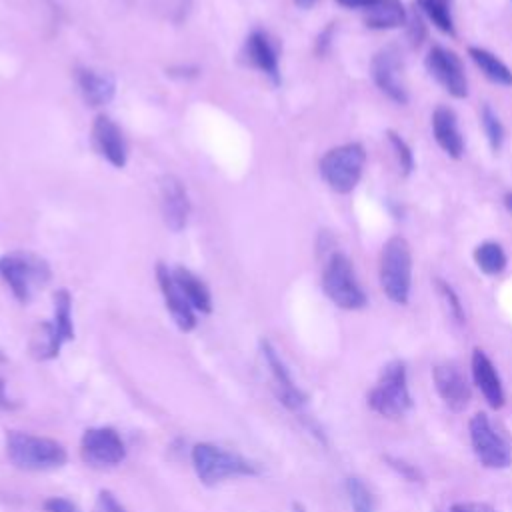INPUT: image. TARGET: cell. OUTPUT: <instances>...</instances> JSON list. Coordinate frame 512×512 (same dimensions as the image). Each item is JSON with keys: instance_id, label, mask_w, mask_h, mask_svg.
I'll return each mask as SVG.
<instances>
[{"instance_id": "obj_38", "label": "cell", "mask_w": 512, "mask_h": 512, "mask_svg": "<svg viewBox=\"0 0 512 512\" xmlns=\"http://www.w3.org/2000/svg\"><path fill=\"white\" fill-rule=\"evenodd\" d=\"M316 2H318V0H294V4H296L298 8H304V10L312 8Z\"/></svg>"}, {"instance_id": "obj_26", "label": "cell", "mask_w": 512, "mask_h": 512, "mask_svg": "<svg viewBox=\"0 0 512 512\" xmlns=\"http://www.w3.org/2000/svg\"><path fill=\"white\" fill-rule=\"evenodd\" d=\"M416 6L442 34L446 36L456 34L452 0H416Z\"/></svg>"}, {"instance_id": "obj_34", "label": "cell", "mask_w": 512, "mask_h": 512, "mask_svg": "<svg viewBox=\"0 0 512 512\" xmlns=\"http://www.w3.org/2000/svg\"><path fill=\"white\" fill-rule=\"evenodd\" d=\"M450 512H498L486 502H476V500H466V502H454L450 506Z\"/></svg>"}, {"instance_id": "obj_5", "label": "cell", "mask_w": 512, "mask_h": 512, "mask_svg": "<svg viewBox=\"0 0 512 512\" xmlns=\"http://www.w3.org/2000/svg\"><path fill=\"white\" fill-rule=\"evenodd\" d=\"M366 164V150L360 142H348L340 144L336 148H330L320 158V176L328 184L330 190L336 194H348L352 192L364 172Z\"/></svg>"}, {"instance_id": "obj_12", "label": "cell", "mask_w": 512, "mask_h": 512, "mask_svg": "<svg viewBox=\"0 0 512 512\" xmlns=\"http://www.w3.org/2000/svg\"><path fill=\"white\" fill-rule=\"evenodd\" d=\"M432 382L438 396L450 410L462 412L470 404V398H472L470 384L456 364L452 362L436 364L432 368Z\"/></svg>"}, {"instance_id": "obj_17", "label": "cell", "mask_w": 512, "mask_h": 512, "mask_svg": "<svg viewBox=\"0 0 512 512\" xmlns=\"http://www.w3.org/2000/svg\"><path fill=\"white\" fill-rule=\"evenodd\" d=\"M470 370H472V380L478 386V390L482 392L488 406L494 410L502 408L506 402L504 386H502V380H500V374H498L494 362L482 348L472 350Z\"/></svg>"}, {"instance_id": "obj_2", "label": "cell", "mask_w": 512, "mask_h": 512, "mask_svg": "<svg viewBox=\"0 0 512 512\" xmlns=\"http://www.w3.org/2000/svg\"><path fill=\"white\" fill-rule=\"evenodd\" d=\"M380 286L394 304H408L412 290V250L404 236H392L384 242L378 266Z\"/></svg>"}, {"instance_id": "obj_11", "label": "cell", "mask_w": 512, "mask_h": 512, "mask_svg": "<svg viewBox=\"0 0 512 512\" xmlns=\"http://www.w3.org/2000/svg\"><path fill=\"white\" fill-rule=\"evenodd\" d=\"M80 454L92 466H116L126 458V446L114 428L98 426L82 434Z\"/></svg>"}, {"instance_id": "obj_14", "label": "cell", "mask_w": 512, "mask_h": 512, "mask_svg": "<svg viewBox=\"0 0 512 512\" xmlns=\"http://www.w3.org/2000/svg\"><path fill=\"white\" fill-rule=\"evenodd\" d=\"M160 208L164 224L172 232L184 230L190 216V200L184 184L172 174H166L160 180Z\"/></svg>"}, {"instance_id": "obj_13", "label": "cell", "mask_w": 512, "mask_h": 512, "mask_svg": "<svg viewBox=\"0 0 512 512\" xmlns=\"http://www.w3.org/2000/svg\"><path fill=\"white\" fill-rule=\"evenodd\" d=\"M92 144L98 150V154L110 162L114 168H124L128 160V148L122 130L118 124L106 116L98 114L92 122Z\"/></svg>"}, {"instance_id": "obj_4", "label": "cell", "mask_w": 512, "mask_h": 512, "mask_svg": "<svg viewBox=\"0 0 512 512\" xmlns=\"http://www.w3.org/2000/svg\"><path fill=\"white\" fill-rule=\"evenodd\" d=\"M192 466L198 480L206 486H214L234 476H256L260 472L252 460L210 442L194 444Z\"/></svg>"}, {"instance_id": "obj_32", "label": "cell", "mask_w": 512, "mask_h": 512, "mask_svg": "<svg viewBox=\"0 0 512 512\" xmlns=\"http://www.w3.org/2000/svg\"><path fill=\"white\" fill-rule=\"evenodd\" d=\"M386 462H388L398 474H402L406 480H410V482H418V480H420V474H418V468H416V466H412V464H408V462H404V460H400V458H392V456H386Z\"/></svg>"}, {"instance_id": "obj_8", "label": "cell", "mask_w": 512, "mask_h": 512, "mask_svg": "<svg viewBox=\"0 0 512 512\" xmlns=\"http://www.w3.org/2000/svg\"><path fill=\"white\" fill-rule=\"evenodd\" d=\"M468 434L474 456L484 468L504 470L512 464V450L508 442L498 434V430L492 426L490 418L484 412H476L470 418Z\"/></svg>"}, {"instance_id": "obj_24", "label": "cell", "mask_w": 512, "mask_h": 512, "mask_svg": "<svg viewBox=\"0 0 512 512\" xmlns=\"http://www.w3.org/2000/svg\"><path fill=\"white\" fill-rule=\"evenodd\" d=\"M468 56L490 82L504 88L512 86V70L494 52L482 46H468Z\"/></svg>"}, {"instance_id": "obj_40", "label": "cell", "mask_w": 512, "mask_h": 512, "mask_svg": "<svg viewBox=\"0 0 512 512\" xmlns=\"http://www.w3.org/2000/svg\"><path fill=\"white\" fill-rule=\"evenodd\" d=\"M292 512H306V510H304V506H302V504L294 502V506H292Z\"/></svg>"}, {"instance_id": "obj_31", "label": "cell", "mask_w": 512, "mask_h": 512, "mask_svg": "<svg viewBox=\"0 0 512 512\" xmlns=\"http://www.w3.org/2000/svg\"><path fill=\"white\" fill-rule=\"evenodd\" d=\"M94 512H126V510L110 490H100L94 504Z\"/></svg>"}, {"instance_id": "obj_7", "label": "cell", "mask_w": 512, "mask_h": 512, "mask_svg": "<svg viewBox=\"0 0 512 512\" xmlns=\"http://www.w3.org/2000/svg\"><path fill=\"white\" fill-rule=\"evenodd\" d=\"M322 290L342 310H360L368 304L352 260L344 252L330 254L322 272Z\"/></svg>"}, {"instance_id": "obj_22", "label": "cell", "mask_w": 512, "mask_h": 512, "mask_svg": "<svg viewBox=\"0 0 512 512\" xmlns=\"http://www.w3.org/2000/svg\"><path fill=\"white\" fill-rule=\"evenodd\" d=\"M48 330L54 342V348L60 352L62 344L74 338V324H72V298L66 290H58L54 294V318L48 322Z\"/></svg>"}, {"instance_id": "obj_36", "label": "cell", "mask_w": 512, "mask_h": 512, "mask_svg": "<svg viewBox=\"0 0 512 512\" xmlns=\"http://www.w3.org/2000/svg\"><path fill=\"white\" fill-rule=\"evenodd\" d=\"M340 6H344V8H358V10H364V8H368L374 0H336Z\"/></svg>"}, {"instance_id": "obj_1", "label": "cell", "mask_w": 512, "mask_h": 512, "mask_svg": "<svg viewBox=\"0 0 512 512\" xmlns=\"http://www.w3.org/2000/svg\"><path fill=\"white\" fill-rule=\"evenodd\" d=\"M6 454L16 468L32 472L54 470L64 466L68 460V454L60 442L20 430H10L6 434Z\"/></svg>"}, {"instance_id": "obj_25", "label": "cell", "mask_w": 512, "mask_h": 512, "mask_svg": "<svg viewBox=\"0 0 512 512\" xmlns=\"http://www.w3.org/2000/svg\"><path fill=\"white\" fill-rule=\"evenodd\" d=\"M472 258H474V264L478 266V270L484 272L486 276L502 274L508 264V256H506L502 244H498L494 240H486V242L478 244L472 252Z\"/></svg>"}, {"instance_id": "obj_39", "label": "cell", "mask_w": 512, "mask_h": 512, "mask_svg": "<svg viewBox=\"0 0 512 512\" xmlns=\"http://www.w3.org/2000/svg\"><path fill=\"white\" fill-rule=\"evenodd\" d=\"M504 206H506V210L512 214V192L504 194Z\"/></svg>"}, {"instance_id": "obj_6", "label": "cell", "mask_w": 512, "mask_h": 512, "mask_svg": "<svg viewBox=\"0 0 512 512\" xmlns=\"http://www.w3.org/2000/svg\"><path fill=\"white\" fill-rule=\"evenodd\" d=\"M0 276L16 300L26 304L34 290L50 280V268L46 260L32 252H10L0 256Z\"/></svg>"}, {"instance_id": "obj_23", "label": "cell", "mask_w": 512, "mask_h": 512, "mask_svg": "<svg viewBox=\"0 0 512 512\" xmlns=\"http://www.w3.org/2000/svg\"><path fill=\"white\" fill-rule=\"evenodd\" d=\"M172 276L178 284V288L182 290V294L186 296V300L190 302V306L198 312H204L208 314L212 310V296H210V290L208 286L194 274L190 272L188 268H182V266H176L172 270Z\"/></svg>"}, {"instance_id": "obj_41", "label": "cell", "mask_w": 512, "mask_h": 512, "mask_svg": "<svg viewBox=\"0 0 512 512\" xmlns=\"http://www.w3.org/2000/svg\"><path fill=\"white\" fill-rule=\"evenodd\" d=\"M2 360H4V354H2V350H0V362H2Z\"/></svg>"}, {"instance_id": "obj_35", "label": "cell", "mask_w": 512, "mask_h": 512, "mask_svg": "<svg viewBox=\"0 0 512 512\" xmlns=\"http://www.w3.org/2000/svg\"><path fill=\"white\" fill-rule=\"evenodd\" d=\"M406 24H408V38H410V42H412L414 46H418V44L422 42V38H424V24H422V18L416 14V16H412V18H408Z\"/></svg>"}, {"instance_id": "obj_42", "label": "cell", "mask_w": 512, "mask_h": 512, "mask_svg": "<svg viewBox=\"0 0 512 512\" xmlns=\"http://www.w3.org/2000/svg\"><path fill=\"white\" fill-rule=\"evenodd\" d=\"M510 2H512V0H510Z\"/></svg>"}, {"instance_id": "obj_33", "label": "cell", "mask_w": 512, "mask_h": 512, "mask_svg": "<svg viewBox=\"0 0 512 512\" xmlns=\"http://www.w3.org/2000/svg\"><path fill=\"white\" fill-rule=\"evenodd\" d=\"M44 510L46 512H80V508L72 500L62 496H52L44 500Z\"/></svg>"}, {"instance_id": "obj_29", "label": "cell", "mask_w": 512, "mask_h": 512, "mask_svg": "<svg viewBox=\"0 0 512 512\" xmlns=\"http://www.w3.org/2000/svg\"><path fill=\"white\" fill-rule=\"evenodd\" d=\"M386 140L396 156V162H398V168H400V174L402 176H410L416 168V160H414V152L410 148V144L394 130H386Z\"/></svg>"}, {"instance_id": "obj_20", "label": "cell", "mask_w": 512, "mask_h": 512, "mask_svg": "<svg viewBox=\"0 0 512 512\" xmlns=\"http://www.w3.org/2000/svg\"><path fill=\"white\" fill-rule=\"evenodd\" d=\"M246 56L248 60L262 70L274 84L280 82V66H278V52L270 38L256 30L246 38Z\"/></svg>"}, {"instance_id": "obj_15", "label": "cell", "mask_w": 512, "mask_h": 512, "mask_svg": "<svg viewBox=\"0 0 512 512\" xmlns=\"http://www.w3.org/2000/svg\"><path fill=\"white\" fill-rule=\"evenodd\" d=\"M156 278H158V286H160L164 304H166L172 320L176 322V326L182 332H190L196 326V314H194V308L190 306V302L186 300V296L182 294V290L178 288V284L172 276V270H168V266L160 262L156 266Z\"/></svg>"}, {"instance_id": "obj_37", "label": "cell", "mask_w": 512, "mask_h": 512, "mask_svg": "<svg viewBox=\"0 0 512 512\" xmlns=\"http://www.w3.org/2000/svg\"><path fill=\"white\" fill-rule=\"evenodd\" d=\"M6 406H10V400H8V396H6V386H4V380L0 378V408H6Z\"/></svg>"}, {"instance_id": "obj_30", "label": "cell", "mask_w": 512, "mask_h": 512, "mask_svg": "<svg viewBox=\"0 0 512 512\" xmlns=\"http://www.w3.org/2000/svg\"><path fill=\"white\" fill-rule=\"evenodd\" d=\"M436 288L442 296V300L446 302L448 306V312L452 314V318L458 322V324H464L466 322V314H464V306H462V300L460 296L456 294V290L442 278H436Z\"/></svg>"}, {"instance_id": "obj_28", "label": "cell", "mask_w": 512, "mask_h": 512, "mask_svg": "<svg viewBox=\"0 0 512 512\" xmlns=\"http://www.w3.org/2000/svg\"><path fill=\"white\" fill-rule=\"evenodd\" d=\"M346 494L354 512H376V502L370 488L358 476L346 478Z\"/></svg>"}, {"instance_id": "obj_9", "label": "cell", "mask_w": 512, "mask_h": 512, "mask_svg": "<svg viewBox=\"0 0 512 512\" xmlns=\"http://www.w3.org/2000/svg\"><path fill=\"white\" fill-rule=\"evenodd\" d=\"M424 66L428 74L452 96V98H466L468 96V78L464 70L462 58L444 48V46H432L424 58Z\"/></svg>"}, {"instance_id": "obj_10", "label": "cell", "mask_w": 512, "mask_h": 512, "mask_svg": "<svg viewBox=\"0 0 512 512\" xmlns=\"http://www.w3.org/2000/svg\"><path fill=\"white\" fill-rule=\"evenodd\" d=\"M370 76L376 88L396 104H408V90L402 74V58L394 46L380 48L370 62Z\"/></svg>"}, {"instance_id": "obj_21", "label": "cell", "mask_w": 512, "mask_h": 512, "mask_svg": "<svg viewBox=\"0 0 512 512\" xmlns=\"http://www.w3.org/2000/svg\"><path fill=\"white\" fill-rule=\"evenodd\" d=\"M364 12V24L372 30L400 28L408 20V12L400 0H374Z\"/></svg>"}, {"instance_id": "obj_18", "label": "cell", "mask_w": 512, "mask_h": 512, "mask_svg": "<svg viewBox=\"0 0 512 512\" xmlns=\"http://www.w3.org/2000/svg\"><path fill=\"white\" fill-rule=\"evenodd\" d=\"M432 134L436 144L454 160L464 156V136L458 126V116L450 106H436L432 112Z\"/></svg>"}, {"instance_id": "obj_16", "label": "cell", "mask_w": 512, "mask_h": 512, "mask_svg": "<svg viewBox=\"0 0 512 512\" xmlns=\"http://www.w3.org/2000/svg\"><path fill=\"white\" fill-rule=\"evenodd\" d=\"M260 350H262V356H264V360H266V364H268V368H270V372H272V378H274V382H276L280 402H282L286 408L298 412V410L306 404V398H308V396L296 386V382L292 380L290 370L286 368L284 360L280 358V354L276 352V348H274L268 340H262V342H260Z\"/></svg>"}, {"instance_id": "obj_27", "label": "cell", "mask_w": 512, "mask_h": 512, "mask_svg": "<svg viewBox=\"0 0 512 512\" xmlns=\"http://www.w3.org/2000/svg\"><path fill=\"white\" fill-rule=\"evenodd\" d=\"M480 122H482V130L486 134L490 150L500 152V148L504 144V138H506V130H504V124H502L498 112L490 104H482Z\"/></svg>"}, {"instance_id": "obj_19", "label": "cell", "mask_w": 512, "mask_h": 512, "mask_svg": "<svg viewBox=\"0 0 512 512\" xmlns=\"http://www.w3.org/2000/svg\"><path fill=\"white\" fill-rule=\"evenodd\" d=\"M78 88L82 92V98L88 106H104L114 98L116 92V80L112 74L94 70V68H80L76 74Z\"/></svg>"}, {"instance_id": "obj_3", "label": "cell", "mask_w": 512, "mask_h": 512, "mask_svg": "<svg viewBox=\"0 0 512 512\" xmlns=\"http://www.w3.org/2000/svg\"><path fill=\"white\" fill-rule=\"evenodd\" d=\"M368 406L384 418H402L412 408V394L408 388V372L402 360H390L382 366L380 376L368 392Z\"/></svg>"}]
</instances>
